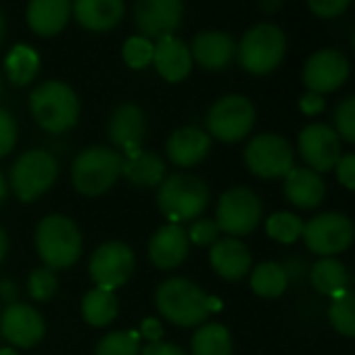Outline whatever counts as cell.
Segmentation results:
<instances>
[{
  "instance_id": "obj_14",
  "label": "cell",
  "mask_w": 355,
  "mask_h": 355,
  "mask_svg": "<svg viewBox=\"0 0 355 355\" xmlns=\"http://www.w3.org/2000/svg\"><path fill=\"white\" fill-rule=\"evenodd\" d=\"M184 15L182 0H136L134 24L140 36L148 40H163L173 36Z\"/></svg>"
},
{
  "instance_id": "obj_12",
  "label": "cell",
  "mask_w": 355,
  "mask_h": 355,
  "mask_svg": "<svg viewBox=\"0 0 355 355\" xmlns=\"http://www.w3.org/2000/svg\"><path fill=\"white\" fill-rule=\"evenodd\" d=\"M303 241L311 253L322 257H332L343 253L355 236L351 220L343 214H322L311 218L303 226Z\"/></svg>"
},
{
  "instance_id": "obj_32",
  "label": "cell",
  "mask_w": 355,
  "mask_h": 355,
  "mask_svg": "<svg viewBox=\"0 0 355 355\" xmlns=\"http://www.w3.org/2000/svg\"><path fill=\"white\" fill-rule=\"evenodd\" d=\"M328 320L338 334L355 336V293L343 291L340 295L332 297Z\"/></svg>"
},
{
  "instance_id": "obj_13",
  "label": "cell",
  "mask_w": 355,
  "mask_h": 355,
  "mask_svg": "<svg viewBox=\"0 0 355 355\" xmlns=\"http://www.w3.org/2000/svg\"><path fill=\"white\" fill-rule=\"evenodd\" d=\"M46 334L42 313L30 303H11L0 311V336L15 349H32Z\"/></svg>"
},
{
  "instance_id": "obj_16",
  "label": "cell",
  "mask_w": 355,
  "mask_h": 355,
  "mask_svg": "<svg viewBox=\"0 0 355 355\" xmlns=\"http://www.w3.org/2000/svg\"><path fill=\"white\" fill-rule=\"evenodd\" d=\"M107 136L113 148L123 157L142 150V140L146 136V117L142 109L134 103L119 105L107 121Z\"/></svg>"
},
{
  "instance_id": "obj_47",
  "label": "cell",
  "mask_w": 355,
  "mask_h": 355,
  "mask_svg": "<svg viewBox=\"0 0 355 355\" xmlns=\"http://www.w3.org/2000/svg\"><path fill=\"white\" fill-rule=\"evenodd\" d=\"M280 3H282V0H261V9H263V13L270 15V13H276Z\"/></svg>"
},
{
  "instance_id": "obj_4",
  "label": "cell",
  "mask_w": 355,
  "mask_h": 355,
  "mask_svg": "<svg viewBox=\"0 0 355 355\" xmlns=\"http://www.w3.org/2000/svg\"><path fill=\"white\" fill-rule=\"evenodd\" d=\"M30 111L44 132L63 134L76 128L80 119V98L69 84L49 80L32 92Z\"/></svg>"
},
{
  "instance_id": "obj_29",
  "label": "cell",
  "mask_w": 355,
  "mask_h": 355,
  "mask_svg": "<svg viewBox=\"0 0 355 355\" xmlns=\"http://www.w3.org/2000/svg\"><path fill=\"white\" fill-rule=\"evenodd\" d=\"M40 71V55L28 44H15L5 57V76L15 86H28Z\"/></svg>"
},
{
  "instance_id": "obj_21",
  "label": "cell",
  "mask_w": 355,
  "mask_h": 355,
  "mask_svg": "<svg viewBox=\"0 0 355 355\" xmlns=\"http://www.w3.org/2000/svg\"><path fill=\"white\" fill-rule=\"evenodd\" d=\"M234 53H236V44L232 36L216 30L197 34L191 46L193 63H199L207 71H220L228 67L234 59Z\"/></svg>"
},
{
  "instance_id": "obj_34",
  "label": "cell",
  "mask_w": 355,
  "mask_h": 355,
  "mask_svg": "<svg viewBox=\"0 0 355 355\" xmlns=\"http://www.w3.org/2000/svg\"><path fill=\"white\" fill-rule=\"evenodd\" d=\"M303 222L299 216L295 214H288V211H280V214H274L268 218L266 222V230L268 234L278 241V243H284V245H291L295 243L297 239H301L303 234Z\"/></svg>"
},
{
  "instance_id": "obj_19",
  "label": "cell",
  "mask_w": 355,
  "mask_h": 355,
  "mask_svg": "<svg viewBox=\"0 0 355 355\" xmlns=\"http://www.w3.org/2000/svg\"><path fill=\"white\" fill-rule=\"evenodd\" d=\"M209 150H211V136L197 125L178 128L175 132L169 134L165 142L167 159L182 169L195 167L201 161H205Z\"/></svg>"
},
{
  "instance_id": "obj_24",
  "label": "cell",
  "mask_w": 355,
  "mask_h": 355,
  "mask_svg": "<svg viewBox=\"0 0 355 355\" xmlns=\"http://www.w3.org/2000/svg\"><path fill=\"white\" fill-rule=\"evenodd\" d=\"M284 195L286 199L301 209L318 207L326 197V184L309 167H293L284 175Z\"/></svg>"
},
{
  "instance_id": "obj_50",
  "label": "cell",
  "mask_w": 355,
  "mask_h": 355,
  "mask_svg": "<svg viewBox=\"0 0 355 355\" xmlns=\"http://www.w3.org/2000/svg\"><path fill=\"white\" fill-rule=\"evenodd\" d=\"M0 355H19L15 347H0Z\"/></svg>"
},
{
  "instance_id": "obj_9",
  "label": "cell",
  "mask_w": 355,
  "mask_h": 355,
  "mask_svg": "<svg viewBox=\"0 0 355 355\" xmlns=\"http://www.w3.org/2000/svg\"><path fill=\"white\" fill-rule=\"evenodd\" d=\"M255 125V107L243 94H226L207 113V134L220 142H239Z\"/></svg>"
},
{
  "instance_id": "obj_39",
  "label": "cell",
  "mask_w": 355,
  "mask_h": 355,
  "mask_svg": "<svg viewBox=\"0 0 355 355\" xmlns=\"http://www.w3.org/2000/svg\"><path fill=\"white\" fill-rule=\"evenodd\" d=\"M17 136H19V130H17V121L13 113L7 111L5 107H0V159L7 157L15 148Z\"/></svg>"
},
{
  "instance_id": "obj_17",
  "label": "cell",
  "mask_w": 355,
  "mask_h": 355,
  "mask_svg": "<svg viewBox=\"0 0 355 355\" xmlns=\"http://www.w3.org/2000/svg\"><path fill=\"white\" fill-rule=\"evenodd\" d=\"M299 153L315 173L334 169L340 159L338 134L326 123H311L299 134Z\"/></svg>"
},
{
  "instance_id": "obj_5",
  "label": "cell",
  "mask_w": 355,
  "mask_h": 355,
  "mask_svg": "<svg viewBox=\"0 0 355 355\" xmlns=\"http://www.w3.org/2000/svg\"><path fill=\"white\" fill-rule=\"evenodd\" d=\"M123 155L113 146L92 144L71 163V184L84 197L105 195L121 175Z\"/></svg>"
},
{
  "instance_id": "obj_23",
  "label": "cell",
  "mask_w": 355,
  "mask_h": 355,
  "mask_svg": "<svg viewBox=\"0 0 355 355\" xmlns=\"http://www.w3.org/2000/svg\"><path fill=\"white\" fill-rule=\"evenodd\" d=\"M71 13L90 32H111L125 13L123 0H73Z\"/></svg>"
},
{
  "instance_id": "obj_35",
  "label": "cell",
  "mask_w": 355,
  "mask_h": 355,
  "mask_svg": "<svg viewBox=\"0 0 355 355\" xmlns=\"http://www.w3.org/2000/svg\"><path fill=\"white\" fill-rule=\"evenodd\" d=\"M28 295L32 301L36 303H46L51 301L57 291H59V278H57V272L49 270V268H36L30 272L28 276Z\"/></svg>"
},
{
  "instance_id": "obj_15",
  "label": "cell",
  "mask_w": 355,
  "mask_h": 355,
  "mask_svg": "<svg viewBox=\"0 0 355 355\" xmlns=\"http://www.w3.org/2000/svg\"><path fill=\"white\" fill-rule=\"evenodd\" d=\"M349 78V61L332 49L318 51L303 67V82L309 92L328 94L340 88Z\"/></svg>"
},
{
  "instance_id": "obj_42",
  "label": "cell",
  "mask_w": 355,
  "mask_h": 355,
  "mask_svg": "<svg viewBox=\"0 0 355 355\" xmlns=\"http://www.w3.org/2000/svg\"><path fill=\"white\" fill-rule=\"evenodd\" d=\"M140 355H187V351L175 343L159 340V343H146L140 349Z\"/></svg>"
},
{
  "instance_id": "obj_51",
  "label": "cell",
  "mask_w": 355,
  "mask_h": 355,
  "mask_svg": "<svg viewBox=\"0 0 355 355\" xmlns=\"http://www.w3.org/2000/svg\"><path fill=\"white\" fill-rule=\"evenodd\" d=\"M0 96H3V73H0Z\"/></svg>"
},
{
  "instance_id": "obj_38",
  "label": "cell",
  "mask_w": 355,
  "mask_h": 355,
  "mask_svg": "<svg viewBox=\"0 0 355 355\" xmlns=\"http://www.w3.org/2000/svg\"><path fill=\"white\" fill-rule=\"evenodd\" d=\"M189 241L197 247H211L214 243L220 241V228L216 224V220H207V218H199L191 224V228L187 230Z\"/></svg>"
},
{
  "instance_id": "obj_27",
  "label": "cell",
  "mask_w": 355,
  "mask_h": 355,
  "mask_svg": "<svg viewBox=\"0 0 355 355\" xmlns=\"http://www.w3.org/2000/svg\"><path fill=\"white\" fill-rule=\"evenodd\" d=\"M80 311H82V318L86 324H90L94 328H105L117 318L119 301L113 291L92 288L82 297Z\"/></svg>"
},
{
  "instance_id": "obj_7",
  "label": "cell",
  "mask_w": 355,
  "mask_h": 355,
  "mask_svg": "<svg viewBox=\"0 0 355 355\" xmlns=\"http://www.w3.org/2000/svg\"><path fill=\"white\" fill-rule=\"evenodd\" d=\"M286 38L278 26L259 24L251 28L239 44V63L253 76L272 73L284 59Z\"/></svg>"
},
{
  "instance_id": "obj_25",
  "label": "cell",
  "mask_w": 355,
  "mask_h": 355,
  "mask_svg": "<svg viewBox=\"0 0 355 355\" xmlns=\"http://www.w3.org/2000/svg\"><path fill=\"white\" fill-rule=\"evenodd\" d=\"M69 0H30L26 17L34 34L42 38L57 36L69 21Z\"/></svg>"
},
{
  "instance_id": "obj_36",
  "label": "cell",
  "mask_w": 355,
  "mask_h": 355,
  "mask_svg": "<svg viewBox=\"0 0 355 355\" xmlns=\"http://www.w3.org/2000/svg\"><path fill=\"white\" fill-rule=\"evenodd\" d=\"M153 53H155V44L153 40L144 38V36H132L123 42L121 49V57L125 61L128 67L132 69H144L153 63Z\"/></svg>"
},
{
  "instance_id": "obj_45",
  "label": "cell",
  "mask_w": 355,
  "mask_h": 355,
  "mask_svg": "<svg viewBox=\"0 0 355 355\" xmlns=\"http://www.w3.org/2000/svg\"><path fill=\"white\" fill-rule=\"evenodd\" d=\"M0 301L7 305L19 301V286L11 278H0Z\"/></svg>"
},
{
  "instance_id": "obj_8",
  "label": "cell",
  "mask_w": 355,
  "mask_h": 355,
  "mask_svg": "<svg viewBox=\"0 0 355 355\" xmlns=\"http://www.w3.org/2000/svg\"><path fill=\"white\" fill-rule=\"evenodd\" d=\"M261 216L263 205L259 197L247 187H234L220 197L216 209V224L220 232H226L228 236L236 239L251 234L259 226Z\"/></svg>"
},
{
  "instance_id": "obj_11",
  "label": "cell",
  "mask_w": 355,
  "mask_h": 355,
  "mask_svg": "<svg viewBox=\"0 0 355 355\" xmlns=\"http://www.w3.org/2000/svg\"><path fill=\"white\" fill-rule=\"evenodd\" d=\"M245 163L251 173L263 180L284 178L295 165L293 146L286 138L278 134H259L253 136L245 148Z\"/></svg>"
},
{
  "instance_id": "obj_33",
  "label": "cell",
  "mask_w": 355,
  "mask_h": 355,
  "mask_svg": "<svg viewBox=\"0 0 355 355\" xmlns=\"http://www.w3.org/2000/svg\"><path fill=\"white\" fill-rule=\"evenodd\" d=\"M138 330H115L105 334L94 349V355H140Z\"/></svg>"
},
{
  "instance_id": "obj_28",
  "label": "cell",
  "mask_w": 355,
  "mask_h": 355,
  "mask_svg": "<svg viewBox=\"0 0 355 355\" xmlns=\"http://www.w3.org/2000/svg\"><path fill=\"white\" fill-rule=\"evenodd\" d=\"M232 334L224 324L205 322L197 328L191 338L193 355H232Z\"/></svg>"
},
{
  "instance_id": "obj_48",
  "label": "cell",
  "mask_w": 355,
  "mask_h": 355,
  "mask_svg": "<svg viewBox=\"0 0 355 355\" xmlns=\"http://www.w3.org/2000/svg\"><path fill=\"white\" fill-rule=\"evenodd\" d=\"M7 195H9V182H7V178L3 175V171H0V205L5 203Z\"/></svg>"
},
{
  "instance_id": "obj_2",
  "label": "cell",
  "mask_w": 355,
  "mask_h": 355,
  "mask_svg": "<svg viewBox=\"0 0 355 355\" xmlns=\"http://www.w3.org/2000/svg\"><path fill=\"white\" fill-rule=\"evenodd\" d=\"M209 201L211 193L207 182L189 171L169 173L157 187V207L169 224L199 220L209 207Z\"/></svg>"
},
{
  "instance_id": "obj_40",
  "label": "cell",
  "mask_w": 355,
  "mask_h": 355,
  "mask_svg": "<svg viewBox=\"0 0 355 355\" xmlns=\"http://www.w3.org/2000/svg\"><path fill=\"white\" fill-rule=\"evenodd\" d=\"M351 0H307V7L311 9L313 15L330 19L340 15L347 7H349Z\"/></svg>"
},
{
  "instance_id": "obj_31",
  "label": "cell",
  "mask_w": 355,
  "mask_h": 355,
  "mask_svg": "<svg viewBox=\"0 0 355 355\" xmlns=\"http://www.w3.org/2000/svg\"><path fill=\"white\" fill-rule=\"evenodd\" d=\"M286 286H288V274L276 261H263L251 274V288L255 295L263 299L280 297L286 291Z\"/></svg>"
},
{
  "instance_id": "obj_43",
  "label": "cell",
  "mask_w": 355,
  "mask_h": 355,
  "mask_svg": "<svg viewBox=\"0 0 355 355\" xmlns=\"http://www.w3.org/2000/svg\"><path fill=\"white\" fill-rule=\"evenodd\" d=\"M138 334H140V338H146L148 343H159L163 336V324L155 318H144Z\"/></svg>"
},
{
  "instance_id": "obj_3",
  "label": "cell",
  "mask_w": 355,
  "mask_h": 355,
  "mask_svg": "<svg viewBox=\"0 0 355 355\" xmlns=\"http://www.w3.org/2000/svg\"><path fill=\"white\" fill-rule=\"evenodd\" d=\"M84 241L80 226L63 214H51L36 226V251L44 268L69 270L82 257Z\"/></svg>"
},
{
  "instance_id": "obj_30",
  "label": "cell",
  "mask_w": 355,
  "mask_h": 355,
  "mask_svg": "<svg viewBox=\"0 0 355 355\" xmlns=\"http://www.w3.org/2000/svg\"><path fill=\"white\" fill-rule=\"evenodd\" d=\"M311 284L318 293L326 297H336L347 291V270L340 261L324 257L311 268Z\"/></svg>"
},
{
  "instance_id": "obj_10",
  "label": "cell",
  "mask_w": 355,
  "mask_h": 355,
  "mask_svg": "<svg viewBox=\"0 0 355 355\" xmlns=\"http://www.w3.org/2000/svg\"><path fill=\"white\" fill-rule=\"evenodd\" d=\"M136 270V255L130 245L121 241H109L94 249L88 261V274L96 288L113 291L121 288Z\"/></svg>"
},
{
  "instance_id": "obj_26",
  "label": "cell",
  "mask_w": 355,
  "mask_h": 355,
  "mask_svg": "<svg viewBox=\"0 0 355 355\" xmlns=\"http://www.w3.org/2000/svg\"><path fill=\"white\" fill-rule=\"evenodd\" d=\"M121 175L138 189H157L167 175L165 161L153 150H138L123 157Z\"/></svg>"
},
{
  "instance_id": "obj_41",
  "label": "cell",
  "mask_w": 355,
  "mask_h": 355,
  "mask_svg": "<svg viewBox=\"0 0 355 355\" xmlns=\"http://www.w3.org/2000/svg\"><path fill=\"white\" fill-rule=\"evenodd\" d=\"M334 169H336L338 182H340L345 189L355 191V155H345V157H340Z\"/></svg>"
},
{
  "instance_id": "obj_46",
  "label": "cell",
  "mask_w": 355,
  "mask_h": 355,
  "mask_svg": "<svg viewBox=\"0 0 355 355\" xmlns=\"http://www.w3.org/2000/svg\"><path fill=\"white\" fill-rule=\"evenodd\" d=\"M7 253H9V236H7V230L0 226V263L5 261Z\"/></svg>"
},
{
  "instance_id": "obj_52",
  "label": "cell",
  "mask_w": 355,
  "mask_h": 355,
  "mask_svg": "<svg viewBox=\"0 0 355 355\" xmlns=\"http://www.w3.org/2000/svg\"><path fill=\"white\" fill-rule=\"evenodd\" d=\"M353 44H355V38H353Z\"/></svg>"
},
{
  "instance_id": "obj_6",
  "label": "cell",
  "mask_w": 355,
  "mask_h": 355,
  "mask_svg": "<svg viewBox=\"0 0 355 355\" xmlns=\"http://www.w3.org/2000/svg\"><path fill=\"white\" fill-rule=\"evenodd\" d=\"M57 178L59 163L55 155L44 148H30L11 165L9 189L21 203H32L55 187Z\"/></svg>"
},
{
  "instance_id": "obj_18",
  "label": "cell",
  "mask_w": 355,
  "mask_h": 355,
  "mask_svg": "<svg viewBox=\"0 0 355 355\" xmlns=\"http://www.w3.org/2000/svg\"><path fill=\"white\" fill-rule=\"evenodd\" d=\"M189 251H191V241L187 228L182 224H169V222L150 236L146 247L148 261L161 272L180 268L187 261Z\"/></svg>"
},
{
  "instance_id": "obj_20",
  "label": "cell",
  "mask_w": 355,
  "mask_h": 355,
  "mask_svg": "<svg viewBox=\"0 0 355 355\" xmlns=\"http://www.w3.org/2000/svg\"><path fill=\"white\" fill-rule=\"evenodd\" d=\"M153 65L165 82H171V84L182 82L193 71L191 49L175 36L157 40L155 53H153Z\"/></svg>"
},
{
  "instance_id": "obj_1",
  "label": "cell",
  "mask_w": 355,
  "mask_h": 355,
  "mask_svg": "<svg viewBox=\"0 0 355 355\" xmlns=\"http://www.w3.org/2000/svg\"><path fill=\"white\" fill-rule=\"evenodd\" d=\"M155 307L169 324L193 328L205 324V320L222 307V301L209 297L199 284L184 276H171L157 286Z\"/></svg>"
},
{
  "instance_id": "obj_22",
  "label": "cell",
  "mask_w": 355,
  "mask_h": 355,
  "mask_svg": "<svg viewBox=\"0 0 355 355\" xmlns=\"http://www.w3.org/2000/svg\"><path fill=\"white\" fill-rule=\"evenodd\" d=\"M209 263L216 270L218 276L224 280H241L249 274L251 270V253L249 247L232 236L220 239L218 243L211 245L209 251Z\"/></svg>"
},
{
  "instance_id": "obj_44",
  "label": "cell",
  "mask_w": 355,
  "mask_h": 355,
  "mask_svg": "<svg viewBox=\"0 0 355 355\" xmlns=\"http://www.w3.org/2000/svg\"><path fill=\"white\" fill-rule=\"evenodd\" d=\"M299 107H301V111H303L305 115H318V113H322V111H324L326 103H324V96H322V94L307 92V94H303V96H301Z\"/></svg>"
},
{
  "instance_id": "obj_49",
  "label": "cell",
  "mask_w": 355,
  "mask_h": 355,
  "mask_svg": "<svg viewBox=\"0 0 355 355\" xmlns=\"http://www.w3.org/2000/svg\"><path fill=\"white\" fill-rule=\"evenodd\" d=\"M5 36H7V19H5L3 11H0V44H3Z\"/></svg>"
},
{
  "instance_id": "obj_37",
  "label": "cell",
  "mask_w": 355,
  "mask_h": 355,
  "mask_svg": "<svg viewBox=\"0 0 355 355\" xmlns=\"http://www.w3.org/2000/svg\"><path fill=\"white\" fill-rule=\"evenodd\" d=\"M334 125H336V134L340 138L355 144V94L336 105Z\"/></svg>"
}]
</instances>
